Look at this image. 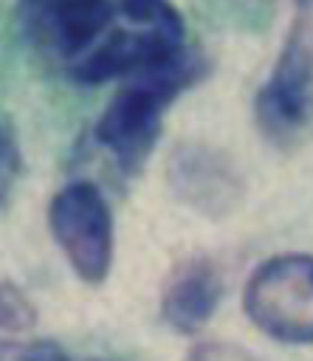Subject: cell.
<instances>
[{"label":"cell","instance_id":"obj_3","mask_svg":"<svg viewBox=\"0 0 313 361\" xmlns=\"http://www.w3.org/2000/svg\"><path fill=\"white\" fill-rule=\"evenodd\" d=\"M248 319L285 344H313V254H276L254 268L243 290Z\"/></svg>","mask_w":313,"mask_h":361},{"label":"cell","instance_id":"obj_11","mask_svg":"<svg viewBox=\"0 0 313 361\" xmlns=\"http://www.w3.org/2000/svg\"><path fill=\"white\" fill-rule=\"evenodd\" d=\"M305 3H313V0H305Z\"/></svg>","mask_w":313,"mask_h":361},{"label":"cell","instance_id":"obj_5","mask_svg":"<svg viewBox=\"0 0 313 361\" xmlns=\"http://www.w3.org/2000/svg\"><path fill=\"white\" fill-rule=\"evenodd\" d=\"M262 133L274 141H290L313 116V39L299 25L288 37L274 71L254 102Z\"/></svg>","mask_w":313,"mask_h":361},{"label":"cell","instance_id":"obj_2","mask_svg":"<svg viewBox=\"0 0 313 361\" xmlns=\"http://www.w3.org/2000/svg\"><path fill=\"white\" fill-rule=\"evenodd\" d=\"M203 73V56L195 51L169 68L118 82L113 99L93 127V141L107 149V155L124 175H138L161 138L169 104L186 87L200 82Z\"/></svg>","mask_w":313,"mask_h":361},{"label":"cell","instance_id":"obj_4","mask_svg":"<svg viewBox=\"0 0 313 361\" xmlns=\"http://www.w3.org/2000/svg\"><path fill=\"white\" fill-rule=\"evenodd\" d=\"M48 228L73 274L87 285H102L113 268V214L104 195L90 180L62 186L48 203Z\"/></svg>","mask_w":313,"mask_h":361},{"label":"cell","instance_id":"obj_6","mask_svg":"<svg viewBox=\"0 0 313 361\" xmlns=\"http://www.w3.org/2000/svg\"><path fill=\"white\" fill-rule=\"evenodd\" d=\"M220 296H223L220 271L209 259L192 257L178 262L166 276L161 288V316L175 333L192 336L211 319Z\"/></svg>","mask_w":313,"mask_h":361},{"label":"cell","instance_id":"obj_8","mask_svg":"<svg viewBox=\"0 0 313 361\" xmlns=\"http://www.w3.org/2000/svg\"><path fill=\"white\" fill-rule=\"evenodd\" d=\"M37 324V307L14 282H0V330L25 333Z\"/></svg>","mask_w":313,"mask_h":361},{"label":"cell","instance_id":"obj_10","mask_svg":"<svg viewBox=\"0 0 313 361\" xmlns=\"http://www.w3.org/2000/svg\"><path fill=\"white\" fill-rule=\"evenodd\" d=\"M23 158H20V147L11 135V130L6 124H0V203L6 200V195L11 192L17 175H20Z\"/></svg>","mask_w":313,"mask_h":361},{"label":"cell","instance_id":"obj_1","mask_svg":"<svg viewBox=\"0 0 313 361\" xmlns=\"http://www.w3.org/2000/svg\"><path fill=\"white\" fill-rule=\"evenodd\" d=\"M17 17L37 59L76 85L127 82L195 54L169 0H17Z\"/></svg>","mask_w":313,"mask_h":361},{"label":"cell","instance_id":"obj_7","mask_svg":"<svg viewBox=\"0 0 313 361\" xmlns=\"http://www.w3.org/2000/svg\"><path fill=\"white\" fill-rule=\"evenodd\" d=\"M169 183L175 195L203 214H223L240 195L237 175L223 158L203 147H180L169 158Z\"/></svg>","mask_w":313,"mask_h":361},{"label":"cell","instance_id":"obj_9","mask_svg":"<svg viewBox=\"0 0 313 361\" xmlns=\"http://www.w3.org/2000/svg\"><path fill=\"white\" fill-rule=\"evenodd\" d=\"M0 361H68L65 350L51 338H3Z\"/></svg>","mask_w":313,"mask_h":361}]
</instances>
